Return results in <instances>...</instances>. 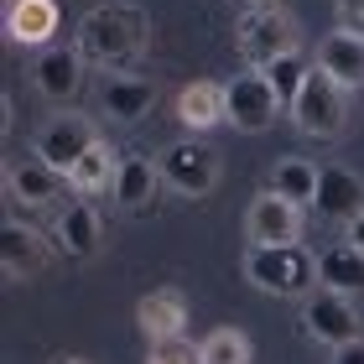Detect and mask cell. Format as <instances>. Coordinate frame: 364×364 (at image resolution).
<instances>
[{
	"label": "cell",
	"instance_id": "6da1fadb",
	"mask_svg": "<svg viewBox=\"0 0 364 364\" xmlns=\"http://www.w3.org/2000/svg\"><path fill=\"white\" fill-rule=\"evenodd\" d=\"M78 53L84 63L105 73H125L136 68L146 58V47H151V16L141 6H125V0H109V6H94L84 21H78Z\"/></svg>",
	"mask_w": 364,
	"mask_h": 364
},
{
	"label": "cell",
	"instance_id": "7a4b0ae2",
	"mask_svg": "<svg viewBox=\"0 0 364 364\" xmlns=\"http://www.w3.org/2000/svg\"><path fill=\"white\" fill-rule=\"evenodd\" d=\"M245 281L271 296H307L318 291V255L307 245H250L245 250Z\"/></svg>",
	"mask_w": 364,
	"mask_h": 364
},
{
	"label": "cell",
	"instance_id": "3957f363",
	"mask_svg": "<svg viewBox=\"0 0 364 364\" xmlns=\"http://www.w3.org/2000/svg\"><path fill=\"white\" fill-rule=\"evenodd\" d=\"M235 47H240V58L250 63V68H271V63L281 58H291L296 47H302V26H296V16L291 11H245L240 16V26H235Z\"/></svg>",
	"mask_w": 364,
	"mask_h": 364
},
{
	"label": "cell",
	"instance_id": "277c9868",
	"mask_svg": "<svg viewBox=\"0 0 364 364\" xmlns=\"http://www.w3.org/2000/svg\"><path fill=\"white\" fill-rule=\"evenodd\" d=\"M291 120L312 141H338L343 125H349V89H338L323 68H312L307 84L296 89V99H291Z\"/></svg>",
	"mask_w": 364,
	"mask_h": 364
},
{
	"label": "cell",
	"instance_id": "5b68a950",
	"mask_svg": "<svg viewBox=\"0 0 364 364\" xmlns=\"http://www.w3.org/2000/svg\"><path fill=\"white\" fill-rule=\"evenodd\" d=\"M156 161H161V182L182 198H208L213 182H219V151H213L208 141H198V136L172 141Z\"/></svg>",
	"mask_w": 364,
	"mask_h": 364
},
{
	"label": "cell",
	"instance_id": "8992f818",
	"mask_svg": "<svg viewBox=\"0 0 364 364\" xmlns=\"http://www.w3.org/2000/svg\"><path fill=\"white\" fill-rule=\"evenodd\" d=\"M302 333L312 343H323L328 354L343 349V343H354L359 338V307H354V296H343V291H312L307 302H302Z\"/></svg>",
	"mask_w": 364,
	"mask_h": 364
},
{
	"label": "cell",
	"instance_id": "52a82bcc",
	"mask_svg": "<svg viewBox=\"0 0 364 364\" xmlns=\"http://www.w3.org/2000/svg\"><path fill=\"white\" fill-rule=\"evenodd\" d=\"M224 89H229V125L245 130V136H260V130H271V120L287 109V99L271 89L266 73H240V78H229Z\"/></svg>",
	"mask_w": 364,
	"mask_h": 364
},
{
	"label": "cell",
	"instance_id": "ba28073f",
	"mask_svg": "<svg viewBox=\"0 0 364 364\" xmlns=\"http://www.w3.org/2000/svg\"><path fill=\"white\" fill-rule=\"evenodd\" d=\"M99 136L89 125V114H53V120H42L37 141H31V156H42L47 167H58L63 177H68L78 167V156L89 151Z\"/></svg>",
	"mask_w": 364,
	"mask_h": 364
},
{
	"label": "cell",
	"instance_id": "9c48e42d",
	"mask_svg": "<svg viewBox=\"0 0 364 364\" xmlns=\"http://www.w3.org/2000/svg\"><path fill=\"white\" fill-rule=\"evenodd\" d=\"M245 235H250V245H302V208L266 188L245 208Z\"/></svg>",
	"mask_w": 364,
	"mask_h": 364
},
{
	"label": "cell",
	"instance_id": "30bf717a",
	"mask_svg": "<svg viewBox=\"0 0 364 364\" xmlns=\"http://www.w3.org/2000/svg\"><path fill=\"white\" fill-rule=\"evenodd\" d=\"M31 84H37L42 99H53V105H68V99L84 89V53L78 47H42L37 63H31Z\"/></svg>",
	"mask_w": 364,
	"mask_h": 364
},
{
	"label": "cell",
	"instance_id": "8fae6325",
	"mask_svg": "<svg viewBox=\"0 0 364 364\" xmlns=\"http://www.w3.org/2000/svg\"><path fill=\"white\" fill-rule=\"evenodd\" d=\"M63 177L58 167H47L42 156H16L6 161V193H11V203H21V208H42V203H53V198L63 193Z\"/></svg>",
	"mask_w": 364,
	"mask_h": 364
},
{
	"label": "cell",
	"instance_id": "7c38bea8",
	"mask_svg": "<svg viewBox=\"0 0 364 364\" xmlns=\"http://www.w3.org/2000/svg\"><path fill=\"white\" fill-rule=\"evenodd\" d=\"M156 109V84L151 78H136V73H109L105 84H99V114H109V120H146V114Z\"/></svg>",
	"mask_w": 364,
	"mask_h": 364
},
{
	"label": "cell",
	"instance_id": "4fadbf2b",
	"mask_svg": "<svg viewBox=\"0 0 364 364\" xmlns=\"http://www.w3.org/2000/svg\"><path fill=\"white\" fill-rule=\"evenodd\" d=\"M0 266H6V281H37L47 271V240L37 229L6 219V229H0Z\"/></svg>",
	"mask_w": 364,
	"mask_h": 364
},
{
	"label": "cell",
	"instance_id": "5bb4252c",
	"mask_svg": "<svg viewBox=\"0 0 364 364\" xmlns=\"http://www.w3.org/2000/svg\"><path fill=\"white\" fill-rule=\"evenodd\" d=\"M312 208H318L323 219H333V224H349L354 213L364 208V177L354 167H323Z\"/></svg>",
	"mask_w": 364,
	"mask_h": 364
},
{
	"label": "cell",
	"instance_id": "9a60e30c",
	"mask_svg": "<svg viewBox=\"0 0 364 364\" xmlns=\"http://www.w3.org/2000/svg\"><path fill=\"white\" fill-rule=\"evenodd\" d=\"M161 188V161L156 156H120V177H114V203L125 213H151Z\"/></svg>",
	"mask_w": 364,
	"mask_h": 364
},
{
	"label": "cell",
	"instance_id": "2e32d148",
	"mask_svg": "<svg viewBox=\"0 0 364 364\" xmlns=\"http://www.w3.org/2000/svg\"><path fill=\"white\" fill-rule=\"evenodd\" d=\"M177 120L193 130V136H203L213 125H229V89L213 84V78H198L177 94Z\"/></svg>",
	"mask_w": 364,
	"mask_h": 364
},
{
	"label": "cell",
	"instance_id": "e0dca14e",
	"mask_svg": "<svg viewBox=\"0 0 364 364\" xmlns=\"http://www.w3.org/2000/svg\"><path fill=\"white\" fill-rule=\"evenodd\" d=\"M58 21V0H11L6 6V37L16 47H53Z\"/></svg>",
	"mask_w": 364,
	"mask_h": 364
},
{
	"label": "cell",
	"instance_id": "ac0fdd59",
	"mask_svg": "<svg viewBox=\"0 0 364 364\" xmlns=\"http://www.w3.org/2000/svg\"><path fill=\"white\" fill-rule=\"evenodd\" d=\"M136 323H141V333L146 338H177L182 328H188V296H182L177 287H156V291H146L141 302H136Z\"/></svg>",
	"mask_w": 364,
	"mask_h": 364
},
{
	"label": "cell",
	"instance_id": "d6986e66",
	"mask_svg": "<svg viewBox=\"0 0 364 364\" xmlns=\"http://www.w3.org/2000/svg\"><path fill=\"white\" fill-rule=\"evenodd\" d=\"M312 68H323L328 78H333L338 89H364V42L349 37V31H328V37L318 42V63Z\"/></svg>",
	"mask_w": 364,
	"mask_h": 364
},
{
	"label": "cell",
	"instance_id": "ffe728a7",
	"mask_svg": "<svg viewBox=\"0 0 364 364\" xmlns=\"http://www.w3.org/2000/svg\"><path fill=\"white\" fill-rule=\"evenodd\" d=\"M53 245H58L63 255H73V260H89L99 250V213L89 208V198H73V203L58 213Z\"/></svg>",
	"mask_w": 364,
	"mask_h": 364
},
{
	"label": "cell",
	"instance_id": "44dd1931",
	"mask_svg": "<svg viewBox=\"0 0 364 364\" xmlns=\"http://www.w3.org/2000/svg\"><path fill=\"white\" fill-rule=\"evenodd\" d=\"M318 287L359 296L364 291V255L354 250V245H328V250L318 255Z\"/></svg>",
	"mask_w": 364,
	"mask_h": 364
},
{
	"label": "cell",
	"instance_id": "7402d4cb",
	"mask_svg": "<svg viewBox=\"0 0 364 364\" xmlns=\"http://www.w3.org/2000/svg\"><path fill=\"white\" fill-rule=\"evenodd\" d=\"M114 177H120V151H114L109 141H94L84 156H78V167L68 172V188L73 193H105V188H114Z\"/></svg>",
	"mask_w": 364,
	"mask_h": 364
},
{
	"label": "cell",
	"instance_id": "603a6c76",
	"mask_svg": "<svg viewBox=\"0 0 364 364\" xmlns=\"http://www.w3.org/2000/svg\"><path fill=\"white\" fill-rule=\"evenodd\" d=\"M318 177H323V167H312L307 156H281L271 167V193L291 198L296 208H307L312 198H318Z\"/></svg>",
	"mask_w": 364,
	"mask_h": 364
},
{
	"label": "cell",
	"instance_id": "cb8c5ba5",
	"mask_svg": "<svg viewBox=\"0 0 364 364\" xmlns=\"http://www.w3.org/2000/svg\"><path fill=\"white\" fill-rule=\"evenodd\" d=\"M198 354H203V364H250L255 343H250L245 328H213V333L198 343Z\"/></svg>",
	"mask_w": 364,
	"mask_h": 364
},
{
	"label": "cell",
	"instance_id": "d4e9b609",
	"mask_svg": "<svg viewBox=\"0 0 364 364\" xmlns=\"http://www.w3.org/2000/svg\"><path fill=\"white\" fill-rule=\"evenodd\" d=\"M260 73L271 78V89L287 99V109H291V99H296V89L307 84V73H312V68L302 63V53H291V58H281V63H271V68H260Z\"/></svg>",
	"mask_w": 364,
	"mask_h": 364
},
{
	"label": "cell",
	"instance_id": "484cf974",
	"mask_svg": "<svg viewBox=\"0 0 364 364\" xmlns=\"http://www.w3.org/2000/svg\"><path fill=\"white\" fill-rule=\"evenodd\" d=\"M146 364H203V354H198V343L188 338H156L151 349H146Z\"/></svg>",
	"mask_w": 364,
	"mask_h": 364
},
{
	"label": "cell",
	"instance_id": "4316f807",
	"mask_svg": "<svg viewBox=\"0 0 364 364\" xmlns=\"http://www.w3.org/2000/svg\"><path fill=\"white\" fill-rule=\"evenodd\" d=\"M333 21H338V31L364 42V0H333Z\"/></svg>",
	"mask_w": 364,
	"mask_h": 364
},
{
	"label": "cell",
	"instance_id": "83f0119b",
	"mask_svg": "<svg viewBox=\"0 0 364 364\" xmlns=\"http://www.w3.org/2000/svg\"><path fill=\"white\" fill-rule=\"evenodd\" d=\"M343 245H354V250L364 255V208L354 213V219H349V224H343Z\"/></svg>",
	"mask_w": 364,
	"mask_h": 364
},
{
	"label": "cell",
	"instance_id": "f1b7e54d",
	"mask_svg": "<svg viewBox=\"0 0 364 364\" xmlns=\"http://www.w3.org/2000/svg\"><path fill=\"white\" fill-rule=\"evenodd\" d=\"M328 364H364V338H354V343H343V349H333V359Z\"/></svg>",
	"mask_w": 364,
	"mask_h": 364
},
{
	"label": "cell",
	"instance_id": "f546056e",
	"mask_svg": "<svg viewBox=\"0 0 364 364\" xmlns=\"http://www.w3.org/2000/svg\"><path fill=\"white\" fill-rule=\"evenodd\" d=\"M245 6H250V11H271L276 0H245Z\"/></svg>",
	"mask_w": 364,
	"mask_h": 364
},
{
	"label": "cell",
	"instance_id": "4dcf8cb0",
	"mask_svg": "<svg viewBox=\"0 0 364 364\" xmlns=\"http://www.w3.org/2000/svg\"><path fill=\"white\" fill-rule=\"evenodd\" d=\"M58 364H84V359H58Z\"/></svg>",
	"mask_w": 364,
	"mask_h": 364
}]
</instances>
